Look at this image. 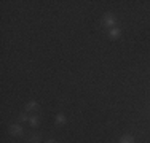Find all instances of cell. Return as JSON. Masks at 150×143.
Masks as SVG:
<instances>
[{"label": "cell", "instance_id": "cell-6", "mask_svg": "<svg viewBox=\"0 0 150 143\" xmlns=\"http://www.w3.org/2000/svg\"><path fill=\"white\" fill-rule=\"evenodd\" d=\"M118 143H134V137L133 135H123Z\"/></svg>", "mask_w": 150, "mask_h": 143}, {"label": "cell", "instance_id": "cell-5", "mask_svg": "<svg viewBox=\"0 0 150 143\" xmlns=\"http://www.w3.org/2000/svg\"><path fill=\"white\" fill-rule=\"evenodd\" d=\"M29 123H30V126H32V127H37L38 124H40V118H38L37 114H34V116H30V118H29Z\"/></svg>", "mask_w": 150, "mask_h": 143}, {"label": "cell", "instance_id": "cell-4", "mask_svg": "<svg viewBox=\"0 0 150 143\" xmlns=\"http://www.w3.org/2000/svg\"><path fill=\"white\" fill-rule=\"evenodd\" d=\"M26 110H27V111H37V110H38V103L35 102V100H30V102L26 103Z\"/></svg>", "mask_w": 150, "mask_h": 143}, {"label": "cell", "instance_id": "cell-7", "mask_svg": "<svg viewBox=\"0 0 150 143\" xmlns=\"http://www.w3.org/2000/svg\"><path fill=\"white\" fill-rule=\"evenodd\" d=\"M64 123H66V116L62 113L56 114V124H64Z\"/></svg>", "mask_w": 150, "mask_h": 143}, {"label": "cell", "instance_id": "cell-1", "mask_svg": "<svg viewBox=\"0 0 150 143\" xmlns=\"http://www.w3.org/2000/svg\"><path fill=\"white\" fill-rule=\"evenodd\" d=\"M102 24L109 29L115 27V16H113L112 13H105L104 16H102Z\"/></svg>", "mask_w": 150, "mask_h": 143}, {"label": "cell", "instance_id": "cell-8", "mask_svg": "<svg viewBox=\"0 0 150 143\" xmlns=\"http://www.w3.org/2000/svg\"><path fill=\"white\" fill-rule=\"evenodd\" d=\"M18 119H19V121H23V123H24V121H29V116H27L26 113H19V116H18Z\"/></svg>", "mask_w": 150, "mask_h": 143}, {"label": "cell", "instance_id": "cell-10", "mask_svg": "<svg viewBox=\"0 0 150 143\" xmlns=\"http://www.w3.org/2000/svg\"><path fill=\"white\" fill-rule=\"evenodd\" d=\"M32 143H38V142H32Z\"/></svg>", "mask_w": 150, "mask_h": 143}, {"label": "cell", "instance_id": "cell-3", "mask_svg": "<svg viewBox=\"0 0 150 143\" xmlns=\"http://www.w3.org/2000/svg\"><path fill=\"white\" fill-rule=\"evenodd\" d=\"M120 35H121V30H120V29L117 27V26H115V27H112V29L109 30V37L112 38V40H117V38H118Z\"/></svg>", "mask_w": 150, "mask_h": 143}, {"label": "cell", "instance_id": "cell-2", "mask_svg": "<svg viewBox=\"0 0 150 143\" xmlns=\"http://www.w3.org/2000/svg\"><path fill=\"white\" fill-rule=\"evenodd\" d=\"M8 132L10 135H13V137H21V135L24 134V129L21 124H11V126L8 127Z\"/></svg>", "mask_w": 150, "mask_h": 143}, {"label": "cell", "instance_id": "cell-9", "mask_svg": "<svg viewBox=\"0 0 150 143\" xmlns=\"http://www.w3.org/2000/svg\"><path fill=\"white\" fill-rule=\"evenodd\" d=\"M46 143H58V142H54V140H48Z\"/></svg>", "mask_w": 150, "mask_h": 143}]
</instances>
